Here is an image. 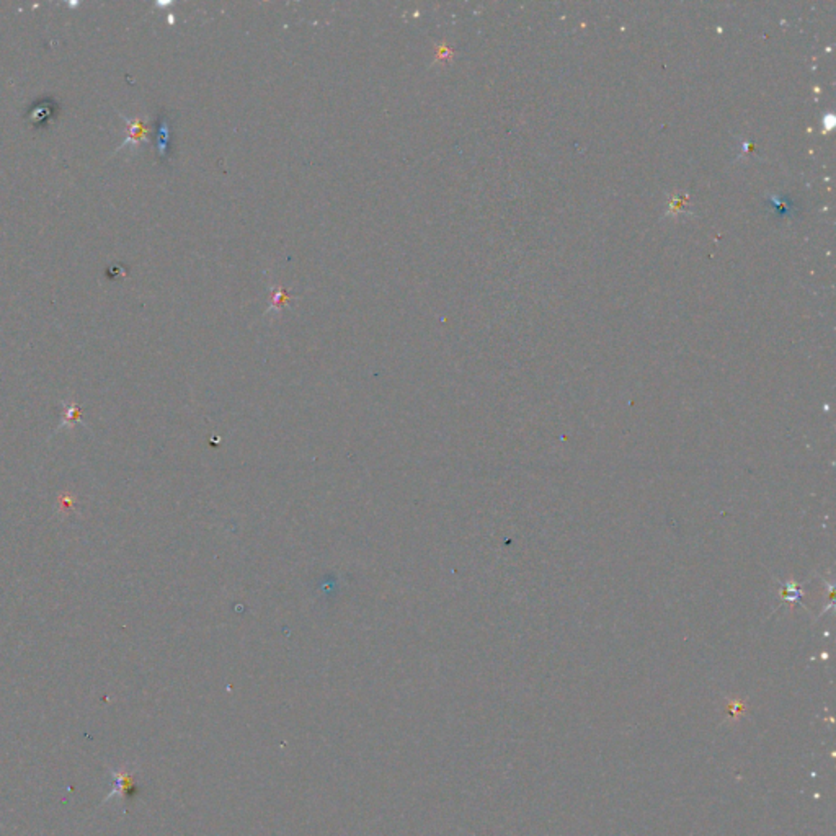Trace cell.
<instances>
[{"label": "cell", "instance_id": "obj_1", "mask_svg": "<svg viewBox=\"0 0 836 836\" xmlns=\"http://www.w3.org/2000/svg\"><path fill=\"white\" fill-rule=\"evenodd\" d=\"M58 114H59L58 103L51 100V98H43V100L34 103L33 107L29 108L27 116H28V121L32 123L34 128L41 129V128H46L48 124L58 116Z\"/></svg>", "mask_w": 836, "mask_h": 836}, {"label": "cell", "instance_id": "obj_2", "mask_svg": "<svg viewBox=\"0 0 836 836\" xmlns=\"http://www.w3.org/2000/svg\"><path fill=\"white\" fill-rule=\"evenodd\" d=\"M159 152H161V156H166V151H167V134H168V124L166 119H161V124H159Z\"/></svg>", "mask_w": 836, "mask_h": 836}]
</instances>
